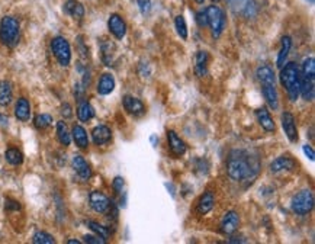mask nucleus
I'll list each match as a JSON object with an SVG mask.
<instances>
[{
	"instance_id": "obj_35",
	"label": "nucleus",
	"mask_w": 315,
	"mask_h": 244,
	"mask_svg": "<svg viewBox=\"0 0 315 244\" xmlns=\"http://www.w3.org/2000/svg\"><path fill=\"white\" fill-rule=\"evenodd\" d=\"M123 186H125V180H123V177L121 176H116L115 179H113V182H112V188H113V191L118 193V195H121L123 192Z\"/></svg>"
},
{
	"instance_id": "obj_17",
	"label": "nucleus",
	"mask_w": 315,
	"mask_h": 244,
	"mask_svg": "<svg viewBox=\"0 0 315 244\" xmlns=\"http://www.w3.org/2000/svg\"><path fill=\"white\" fill-rule=\"evenodd\" d=\"M71 137H73V141L76 142V145L81 148V150H86L89 147V137H87V132L86 130L81 127V125H74L73 130H71Z\"/></svg>"
},
{
	"instance_id": "obj_28",
	"label": "nucleus",
	"mask_w": 315,
	"mask_h": 244,
	"mask_svg": "<svg viewBox=\"0 0 315 244\" xmlns=\"http://www.w3.org/2000/svg\"><path fill=\"white\" fill-rule=\"evenodd\" d=\"M291 47H292L291 37H284V38H282V47H280V51H279V54H277V61H276V64H277L279 69H282L285 66L286 58H288V55H289V51H291Z\"/></svg>"
},
{
	"instance_id": "obj_31",
	"label": "nucleus",
	"mask_w": 315,
	"mask_h": 244,
	"mask_svg": "<svg viewBox=\"0 0 315 244\" xmlns=\"http://www.w3.org/2000/svg\"><path fill=\"white\" fill-rule=\"evenodd\" d=\"M52 124V116L48 113H40L34 118V125L38 130H47Z\"/></svg>"
},
{
	"instance_id": "obj_16",
	"label": "nucleus",
	"mask_w": 315,
	"mask_h": 244,
	"mask_svg": "<svg viewBox=\"0 0 315 244\" xmlns=\"http://www.w3.org/2000/svg\"><path fill=\"white\" fill-rule=\"evenodd\" d=\"M295 167H296V162L289 156H280L270 163V170L273 173L282 172V170H294Z\"/></svg>"
},
{
	"instance_id": "obj_6",
	"label": "nucleus",
	"mask_w": 315,
	"mask_h": 244,
	"mask_svg": "<svg viewBox=\"0 0 315 244\" xmlns=\"http://www.w3.org/2000/svg\"><path fill=\"white\" fill-rule=\"evenodd\" d=\"M51 50L54 57L60 63V66L67 67L71 63V48L69 41L64 37H55L51 41Z\"/></svg>"
},
{
	"instance_id": "obj_36",
	"label": "nucleus",
	"mask_w": 315,
	"mask_h": 244,
	"mask_svg": "<svg viewBox=\"0 0 315 244\" xmlns=\"http://www.w3.org/2000/svg\"><path fill=\"white\" fill-rule=\"evenodd\" d=\"M84 238V243L87 244H105L106 243V240L105 238H102L101 235H84L83 237Z\"/></svg>"
},
{
	"instance_id": "obj_32",
	"label": "nucleus",
	"mask_w": 315,
	"mask_h": 244,
	"mask_svg": "<svg viewBox=\"0 0 315 244\" xmlns=\"http://www.w3.org/2000/svg\"><path fill=\"white\" fill-rule=\"evenodd\" d=\"M174 26H176V30H177L179 37H180L182 40H187V25H186V20H184L182 15L176 16Z\"/></svg>"
},
{
	"instance_id": "obj_39",
	"label": "nucleus",
	"mask_w": 315,
	"mask_h": 244,
	"mask_svg": "<svg viewBox=\"0 0 315 244\" xmlns=\"http://www.w3.org/2000/svg\"><path fill=\"white\" fill-rule=\"evenodd\" d=\"M138 6H140V10L142 13H147L150 8H151V0H137Z\"/></svg>"
},
{
	"instance_id": "obj_29",
	"label": "nucleus",
	"mask_w": 315,
	"mask_h": 244,
	"mask_svg": "<svg viewBox=\"0 0 315 244\" xmlns=\"http://www.w3.org/2000/svg\"><path fill=\"white\" fill-rule=\"evenodd\" d=\"M57 138H58V141H60L64 147L70 145L71 134L70 131H69V128H67V124L64 121L57 122Z\"/></svg>"
},
{
	"instance_id": "obj_18",
	"label": "nucleus",
	"mask_w": 315,
	"mask_h": 244,
	"mask_svg": "<svg viewBox=\"0 0 315 244\" xmlns=\"http://www.w3.org/2000/svg\"><path fill=\"white\" fill-rule=\"evenodd\" d=\"M64 12L69 16L77 20H81L84 18V6L81 5L80 2H77V0H67L64 3Z\"/></svg>"
},
{
	"instance_id": "obj_45",
	"label": "nucleus",
	"mask_w": 315,
	"mask_h": 244,
	"mask_svg": "<svg viewBox=\"0 0 315 244\" xmlns=\"http://www.w3.org/2000/svg\"><path fill=\"white\" fill-rule=\"evenodd\" d=\"M305 2H308V3H311V5H312V3H314L315 0H305Z\"/></svg>"
},
{
	"instance_id": "obj_25",
	"label": "nucleus",
	"mask_w": 315,
	"mask_h": 244,
	"mask_svg": "<svg viewBox=\"0 0 315 244\" xmlns=\"http://www.w3.org/2000/svg\"><path fill=\"white\" fill-rule=\"evenodd\" d=\"M256 76L262 84H274V80H276L273 69L269 66H260L256 71Z\"/></svg>"
},
{
	"instance_id": "obj_26",
	"label": "nucleus",
	"mask_w": 315,
	"mask_h": 244,
	"mask_svg": "<svg viewBox=\"0 0 315 244\" xmlns=\"http://www.w3.org/2000/svg\"><path fill=\"white\" fill-rule=\"evenodd\" d=\"M13 99V87L8 80H0V106H8Z\"/></svg>"
},
{
	"instance_id": "obj_20",
	"label": "nucleus",
	"mask_w": 315,
	"mask_h": 244,
	"mask_svg": "<svg viewBox=\"0 0 315 244\" xmlns=\"http://www.w3.org/2000/svg\"><path fill=\"white\" fill-rule=\"evenodd\" d=\"M98 93L102 95V96H106V95H109L113 92L115 89V79H113V76H112L111 73H105V74H102L101 79L98 81Z\"/></svg>"
},
{
	"instance_id": "obj_40",
	"label": "nucleus",
	"mask_w": 315,
	"mask_h": 244,
	"mask_svg": "<svg viewBox=\"0 0 315 244\" xmlns=\"http://www.w3.org/2000/svg\"><path fill=\"white\" fill-rule=\"evenodd\" d=\"M302 150H304L305 156H306V157H308V159H309L311 162H314L315 154H314V150H312V147L306 144V145H304V147H302Z\"/></svg>"
},
{
	"instance_id": "obj_13",
	"label": "nucleus",
	"mask_w": 315,
	"mask_h": 244,
	"mask_svg": "<svg viewBox=\"0 0 315 244\" xmlns=\"http://www.w3.org/2000/svg\"><path fill=\"white\" fill-rule=\"evenodd\" d=\"M238 224H240V217L235 211H228V212L224 215L223 221H221V231L224 234H233L237 231L238 228Z\"/></svg>"
},
{
	"instance_id": "obj_42",
	"label": "nucleus",
	"mask_w": 315,
	"mask_h": 244,
	"mask_svg": "<svg viewBox=\"0 0 315 244\" xmlns=\"http://www.w3.org/2000/svg\"><path fill=\"white\" fill-rule=\"evenodd\" d=\"M67 243L69 244H80V241H77V240H69Z\"/></svg>"
},
{
	"instance_id": "obj_11",
	"label": "nucleus",
	"mask_w": 315,
	"mask_h": 244,
	"mask_svg": "<svg viewBox=\"0 0 315 244\" xmlns=\"http://www.w3.org/2000/svg\"><path fill=\"white\" fill-rule=\"evenodd\" d=\"M71 166L81 180H89L91 177L90 164L86 162V159L83 156H74L71 160Z\"/></svg>"
},
{
	"instance_id": "obj_5",
	"label": "nucleus",
	"mask_w": 315,
	"mask_h": 244,
	"mask_svg": "<svg viewBox=\"0 0 315 244\" xmlns=\"http://www.w3.org/2000/svg\"><path fill=\"white\" fill-rule=\"evenodd\" d=\"M291 208L296 215H306L314 208V195L309 189H304L298 192L292 199Z\"/></svg>"
},
{
	"instance_id": "obj_10",
	"label": "nucleus",
	"mask_w": 315,
	"mask_h": 244,
	"mask_svg": "<svg viewBox=\"0 0 315 244\" xmlns=\"http://www.w3.org/2000/svg\"><path fill=\"white\" fill-rule=\"evenodd\" d=\"M282 128H284L286 137L289 138V141H298V128H296L295 116L291 112H284L282 113Z\"/></svg>"
},
{
	"instance_id": "obj_15",
	"label": "nucleus",
	"mask_w": 315,
	"mask_h": 244,
	"mask_svg": "<svg viewBox=\"0 0 315 244\" xmlns=\"http://www.w3.org/2000/svg\"><path fill=\"white\" fill-rule=\"evenodd\" d=\"M230 8L235 13H241L244 16H253L254 13L251 9H254L253 0H227Z\"/></svg>"
},
{
	"instance_id": "obj_2",
	"label": "nucleus",
	"mask_w": 315,
	"mask_h": 244,
	"mask_svg": "<svg viewBox=\"0 0 315 244\" xmlns=\"http://www.w3.org/2000/svg\"><path fill=\"white\" fill-rule=\"evenodd\" d=\"M299 67L294 61L285 64L280 69V81L292 102H296L299 98Z\"/></svg>"
},
{
	"instance_id": "obj_34",
	"label": "nucleus",
	"mask_w": 315,
	"mask_h": 244,
	"mask_svg": "<svg viewBox=\"0 0 315 244\" xmlns=\"http://www.w3.org/2000/svg\"><path fill=\"white\" fill-rule=\"evenodd\" d=\"M86 224H87V227L90 228L93 233L98 234V235H101L102 238H105V240H106V238L109 237V230H108L106 227H103L102 224L96 223V221H87Z\"/></svg>"
},
{
	"instance_id": "obj_14",
	"label": "nucleus",
	"mask_w": 315,
	"mask_h": 244,
	"mask_svg": "<svg viewBox=\"0 0 315 244\" xmlns=\"http://www.w3.org/2000/svg\"><path fill=\"white\" fill-rule=\"evenodd\" d=\"M91 140L96 145H105L112 140V131L106 125H98L91 131Z\"/></svg>"
},
{
	"instance_id": "obj_24",
	"label": "nucleus",
	"mask_w": 315,
	"mask_h": 244,
	"mask_svg": "<svg viewBox=\"0 0 315 244\" xmlns=\"http://www.w3.org/2000/svg\"><path fill=\"white\" fill-rule=\"evenodd\" d=\"M208 60H209V55H208L206 51H198L196 58H195V70H196V74L199 77L206 76V73H208Z\"/></svg>"
},
{
	"instance_id": "obj_46",
	"label": "nucleus",
	"mask_w": 315,
	"mask_h": 244,
	"mask_svg": "<svg viewBox=\"0 0 315 244\" xmlns=\"http://www.w3.org/2000/svg\"><path fill=\"white\" fill-rule=\"evenodd\" d=\"M212 2H215V3H218V2H219V0H212Z\"/></svg>"
},
{
	"instance_id": "obj_3",
	"label": "nucleus",
	"mask_w": 315,
	"mask_h": 244,
	"mask_svg": "<svg viewBox=\"0 0 315 244\" xmlns=\"http://www.w3.org/2000/svg\"><path fill=\"white\" fill-rule=\"evenodd\" d=\"M20 38L19 20L13 16H5L0 20V42L9 48L18 45Z\"/></svg>"
},
{
	"instance_id": "obj_19",
	"label": "nucleus",
	"mask_w": 315,
	"mask_h": 244,
	"mask_svg": "<svg viewBox=\"0 0 315 244\" xmlns=\"http://www.w3.org/2000/svg\"><path fill=\"white\" fill-rule=\"evenodd\" d=\"M15 116L20 122H26L30 118V103L26 98H19L15 105Z\"/></svg>"
},
{
	"instance_id": "obj_23",
	"label": "nucleus",
	"mask_w": 315,
	"mask_h": 244,
	"mask_svg": "<svg viewBox=\"0 0 315 244\" xmlns=\"http://www.w3.org/2000/svg\"><path fill=\"white\" fill-rule=\"evenodd\" d=\"M213 205H215V195L211 191H208V192H205L199 198L198 205H196V209H198V212L201 214V215H205V214H208L212 209Z\"/></svg>"
},
{
	"instance_id": "obj_12",
	"label": "nucleus",
	"mask_w": 315,
	"mask_h": 244,
	"mask_svg": "<svg viewBox=\"0 0 315 244\" xmlns=\"http://www.w3.org/2000/svg\"><path fill=\"white\" fill-rule=\"evenodd\" d=\"M167 141H169V148L170 151L176 156V157H180L186 152V144L182 138L177 135V132L169 130L167 131Z\"/></svg>"
},
{
	"instance_id": "obj_1",
	"label": "nucleus",
	"mask_w": 315,
	"mask_h": 244,
	"mask_svg": "<svg viewBox=\"0 0 315 244\" xmlns=\"http://www.w3.org/2000/svg\"><path fill=\"white\" fill-rule=\"evenodd\" d=\"M260 170L259 157L244 150H234L227 163V172L234 182L251 183Z\"/></svg>"
},
{
	"instance_id": "obj_21",
	"label": "nucleus",
	"mask_w": 315,
	"mask_h": 244,
	"mask_svg": "<svg viewBox=\"0 0 315 244\" xmlns=\"http://www.w3.org/2000/svg\"><path fill=\"white\" fill-rule=\"evenodd\" d=\"M256 116H257V121L262 125V128H263L264 131L274 132L276 125H274L273 118L270 116V113H269V111H267L266 108L257 109V111H256Z\"/></svg>"
},
{
	"instance_id": "obj_30",
	"label": "nucleus",
	"mask_w": 315,
	"mask_h": 244,
	"mask_svg": "<svg viewBox=\"0 0 315 244\" xmlns=\"http://www.w3.org/2000/svg\"><path fill=\"white\" fill-rule=\"evenodd\" d=\"M5 159H6V162L9 163L10 166H20L23 163V154L18 148L10 147L5 152Z\"/></svg>"
},
{
	"instance_id": "obj_37",
	"label": "nucleus",
	"mask_w": 315,
	"mask_h": 244,
	"mask_svg": "<svg viewBox=\"0 0 315 244\" xmlns=\"http://www.w3.org/2000/svg\"><path fill=\"white\" fill-rule=\"evenodd\" d=\"M196 23H198L201 28L208 26V19H206V13H205V10H201V12L196 13Z\"/></svg>"
},
{
	"instance_id": "obj_38",
	"label": "nucleus",
	"mask_w": 315,
	"mask_h": 244,
	"mask_svg": "<svg viewBox=\"0 0 315 244\" xmlns=\"http://www.w3.org/2000/svg\"><path fill=\"white\" fill-rule=\"evenodd\" d=\"M61 115H62L64 118H71V116H73L70 103H62V105H61Z\"/></svg>"
},
{
	"instance_id": "obj_27",
	"label": "nucleus",
	"mask_w": 315,
	"mask_h": 244,
	"mask_svg": "<svg viewBox=\"0 0 315 244\" xmlns=\"http://www.w3.org/2000/svg\"><path fill=\"white\" fill-rule=\"evenodd\" d=\"M94 116V109L90 103L87 101H80L79 102V106H77V118L80 122H87L90 121L91 118Z\"/></svg>"
},
{
	"instance_id": "obj_33",
	"label": "nucleus",
	"mask_w": 315,
	"mask_h": 244,
	"mask_svg": "<svg viewBox=\"0 0 315 244\" xmlns=\"http://www.w3.org/2000/svg\"><path fill=\"white\" fill-rule=\"evenodd\" d=\"M32 241L35 244H54L55 240L51 234L45 233V231H37L32 237Z\"/></svg>"
},
{
	"instance_id": "obj_9",
	"label": "nucleus",
	"mask_w": 315,
	"mask_h": 244,
	"mask_svg": "<svg viewBox=\"0 0 315 244\" xmlns=\"http://www.w3.org/2000/svg\"><path fill=\"white\" fill-rule=\"evenodd\" d=\"M122 103H123V109L132 116H141L145 113V105L138 98L127 95V96H123Z\"/></svg>"
},
{
	"instance_id": "obj_4",
	"label": "nucleus",
	"mask_w": 315,
	"mask_h": 244,
	"mask_svg": "<svg viewBox=\"0 0 315 244\" xmlns=\"http://www.w3.org/2000/svg\"><path fill=\"white\" fill-rule=\"evenodd\" d=\"M206 13V19H208V26L211 28L213 38H218L221 34H223L224 28H225V15H224V10L219 6H208L205 9Z\"/></svg>"
},
{
	"instance_id": "obj_44",
	"label": "nucleus",
	"mask_w": 315,
	"mask_h": 244,
	"mask_svg": "<svg viewBox=\"0 0 315 244\" xmlns=\"http://www.w3.org/2000/svg\"><path fill=\"white\" fill-rule=\"evenodd\" d=\"M195 2H196L198 5H202V3H203V2H205V0H195Z\"/></svg>"
},
{
	"instance_id": "obj_43",
	"label": "nucleus",
	"mask_w": 315,
	"mask_h": 244,
	"mask_svg": "<svg viewBox=\"0 0 315 244\" xmlns=\"http://www.w3.org/2000/svg\"><path fill=\"white\" fill-rule=\"evenodd\" d=\"M155 140H157V138H155V135H152V137H151V142H152V147H155Z\"/></svg>"
},
{
	"instance_id": "obj_41",
	"label": "nucleus",
	"mask_w": 315,
	"mask_h": 244,
	"mask_svg": "<svg viewBox=\"0 0 315 244\" xmlns=\"http://www.w3.org/2000/svg\"><path fill=\"white\" fill-rule=\"evenodd\" d=\"M6 209H15V211H18V209H20L19 202L12 201V199H8V201H6Z\"/></svg>"
},
{
	"instance_id": "obj_22",
	"label": "nucleus",
	"mask_w": 315,
	"mask_h": 244,
	"mask_svg": "<svg viewBox=\"0 0 315 244\" xmlns=\"http://www.w3.org/2000/svg\"><path fill=\"white\" fill-rule=\"evenodd\" d=\"M262 92H263V96L267 105L276 111L279 108V98H277L276 84H262Z\"/></svg>"
},
{
	"instance_id": "obj_7",
	"label": "nucleus",
	"mask_w": 315,
	"mask_h": 244,
	"mask_svg": "<svg viewBox=\"0 0 315 244\" xmlns=\"http://www.w3.org/2000/svg\"><path fill=\"white\" fill-rule=\"evenodd\" d=\"M89 203H90L91 209L98 214H105L109 211L111 208V199L99 191H93L89 195Z\"/></svg>"
},
{
	"instance_id": "obj_8",
	"label": "nucleus",
	"mask_w": 315,
	"mask_h": 244,
	"mask_svg": "<svg viewBox=\"0 0 315 244\" xmlns=\"http://www.w3.org/2000/svg\"><path fill=\"white\" fill-rule=\"evenodd\" d=\"M108 28L116 40H122L127 35V23L118 13H112L108 20Z\"/></svg>"
}]
</instances>
